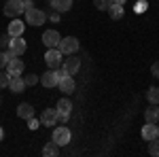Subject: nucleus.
<instances>
[{
    "label": "nucleus",
    "instance_id": "obj_1",
    "mask_svg": "<svg viewBox=\"0 0 159 157\" xmlns=\"http://www.w3.org/2000/svg\"><path fill=\"white\" fill-rule=\"evenodd\" d=\"M2 13H4L7 17H11V19L19 17L21 13H25L24 0H7V2H4V9H2Z\"/></svg>",
    "mask_w": 159,
    "mask_h": 157
},
{
    "label": "nucleus",
    "instance_id": "obj_2",
    "mask_svg": "<svg viewBox=\"0 0 159 157\" xmlns=\"http://www.w3.org/2000/svg\"><path fill=\"white\" fill-rule=\"evenodd\" d=\"M45 21H47V15L40 11V9H34V7L25 9V24H30V25H43Z\"/></svg>",
    "mask_w": 159,
    "mask_h": 157
},
{
    "label": "nucleus",
    "instance_id": "obj_3",
    "mask_svg": "<svg viewBox=\"0 0 159 157\" xmlns=\"http://www.w3.org/2000/svg\"><path fill=\"white\" fill-rule=\"evenodd\" d=\"M57 49L61 51V55H72V53L79 51V40H76L74 36H66V38H61V40H60Z\"/></svg>",
    "mask_w": 159,
    "mask_h": 157
},
{
    "label": "nucleus",
    "instance_id": "obj_4",
    "mask_svg": "<svg viewBox=\"0 0 159 157\" xmlns=\"http://www.w3.org/2000/svg\"><path fill=\"white\" fill-rule=\"evenodd\" d=\"M45 62H47L49 68H60V66H61V51L57 47L47 49V53H45Z\"/></svg>",
    "mask_w": 159,
    "mask_h": 157
},
{
    "label": "nucleus",
    "instance_id": "obj_5",
    "mask_svg": "<svg viewBox=\"0 0 159 157\" xmlns=\"http://www.w3.org/2000/svg\"><path fill=\"white\" fill-rule=\"evenodd\" d=\"M70 138H72V134H70L68 127H64V125H60V127H55V130H53V142H57L60 146L68 145V142H70Z\"/></svg>",
    "mask_w": 159,
    "mask_h": 157
},
{
    "label": "nucleus",
    "instance_id": "obj_6",
    "mask_svg": "<svg viewBox=\"0 0 159 157\" xmlns=\"http://www.w3.org/2000/svg\"><path fill=\"white\" fill-rule=\"evenodd\" d=\"M24 62L19 60V58H13V60H9V64H7V72H9V76H21V72H24Z\"/></svg>",
    "mask_w": 159,
    "mask_h": 157
},
{
    "label": "nucleus",
    "instance_id": "obj_7",
    "mask_svg": "<svg viewBox=\"0 0 159 157\" xmlns=\"http://www.w3.org/2000/svg\"><path fill=\"white\" fill-rule=\"evenodd\" d=\"M61 66H64V72L72 76V74H76V70L81 68V60H79V58H70V55H68L66 60H61Z\"/></svg>",
    "mask_w": 159,
    "mask_h": 157
},
{
    "label": "nucleus",
    "instance_id": "obj_8",
    "mask_svg": "<svg viewBox=\"0 0 159 157\" xmlns=\"http://www.w3.org/2000/svg\"><path fill=\"white\" fill-rule=\"evenodd\" d=\"M60 40H61V36H60V32H57V30H47V32L43 34V43L47 45V49L57 47V45H60Z\"/></svg>",
    "mask_w": 159,
    "mask_h": 157
},
{
    "label": "nucleus",
    "instance_id": "obj_9",
    "mask_svg": "<svg viewBox=\"0 0 159 157\" xmlns=\"http://www.w3.org/2000/svg\"><path fill=\"white\" fill-rule=\"evenodd\" d=\"M57 81H60V76H57L55 68H49L47 72L40 76V83L45 85V87H57Z\"/></svg>",
    "mask_w": 159,
    "mask_h": 157
},
{
    "label": "nucleus",
    "instance_id": "obj_10",
    "mask_svg": "<svg viewBox=\"0 0 159 157\" xmlns=\"http://www.w3.org/2000/svg\"><path fill=\"white\" fill-rule=\"evenodd\" d=\"M57 123V109H45L40 115V125H55Z\"/></svg>",
    "mask_w": 159,
    "mask_h": 157
},
{
    "label": "nucleus",
    "instance_id": "obj_11",
    "mask_svg": "<svg viewBox=\"0 0 159 157\" xmlns=\"http://www.w3.org/2000/svg\"><path fill=\"white\" fill-rule=\"evenodd\" d=\"M57 87H60V91H64V94H68V96H70L76 85H74V79L70 76V74H64L60 81H57Z\"/></svg>",
    "mask_w": 159,
    "mask_h": 157
},
{
    "label": "nucleus",
    "instance_id": "obj_12",
    "mask_svg": "<svg viewBox=\"0 0 159 157\" xmlns=\"http://www.w3.org/2000/svg\"><path fill=\"white\" fill-rule=\"evenodd\" d=\"M24 30H25V24L19 19V17H15L11 24H9V34H11V36H21Z\"/></svg>",
    "mask_w": 159,
    "mask_h": 157
},
{
    "label": "nucleus",
    "instance_id": "obj_13",
    "mask_svg": "<svg viewBox=\"0 0 159 157\" xmlns=\"http://www.w3.org/2000/svg\"><path fill=\"white\" fill-rule=\"evenodd\" d=\"M142 138L144 140H153V138H159V127L155 125V123H147L144 127H142Z\"/></svg>",
    "mask_w": 159,
    "mask_h": 157
},
{
    "label": "nucleus",
    "instance_id": "obj_14",
    "mask_svg": "<svg viewBox=\"0 0 159 157\" xmlns=\"http://www.w3.org/2000/svg\"><path fill=\"white\" fill-rule=\"evenodd\" d=\"M17 117H21V119H30V117H34V106L32 104H28V102H21L19 106H17Z\"/></svg>",
    "mask_w": 159,
    "mask_h": 157
},
{
    "label": "nucleus",
    "instance_id": "obj_15",
    "mask_svg": "<svg viewBox=\"0 0 159 157\" xmlns=\"http://www.w3.org/2000/svg\"><path fill=\"white\" fill-rule=\"evenodd\" d=\"M51 2V9L57 13H66L72 9V0H49Z\"/></svg>",
    "mask_w": 159,
    "mask_h": 157
},
{
    "label": "nucleus",
    "instance_id": "obj_16",
    "mask_svg": "<svg viewBox=\"0 0 159 157\" xmlns=\"http://www.w3.org/2000/svg\"><path fill=\"white\" fill-rule=\"evenodd\" d=\"M9 47L13 49V51H15V53H17V55H21V53H25V40L21 36H11V45H9Z\"/></svg>",
    "mask_w": 159,
    "mask_h": 157
},
{
    "label": "nucleus",
    "instance_id": "obj_17",
    "mask_svg": "<svg viewBox=\"0 0 159 157\" xmlns=\"http://www.w3.org/2000/svg\"><path fill=\"white\" fill-rule=\"evenodd\" d=\"M144 119H147V123H157L159 121V106L157 104H151L144 110Z\"/></svg>",
    "mask_w": 159,
    "mask_h": 157
},
{
    "label": "nucleus",
    "instance_id": "obj_18",
    "mask_svg": "<svg viewBox=\"0 0 159 157\" xmlns=\"http://www.w3.org/2000/svg\"><path fill=\"white\" fill-rule=\"evenodd\" d=\"M9 89L11 91H15V94H21L25 89V83L21 76H11V81H9Z\"/></svg>",
    "mask_w": 159,
    "mask_h": 157
},
{
    "label": "nucleus",
    "instance_id": "obj_19",
    "mask_svg": "<svg viewBox=\"0 0 159 157\" xmlns=\"http://www.w3.org/2000/svg\"><path fill=\"white\" fill-rule=\"evenodd\" d=\"M55 109H57V113H61V115H70V110H72V102H70L68 98H61Z\"/></svg>",
    "mask_w": 159,
    "mask_h": 157
},
{
    "label": "nucleus",
    "instance_id": "obj_20",
    "mask_svg": "<svg viewBox=\"0 0 159 157\" xmlns=\"http://www.w3.org/2000/svg\"><path fill=\"white\" fill-rule=\"evenodd\" d=\"M43 155H45V157H55V155H60V145H57V142H49V145L43 149Z\"/></svg>",
    "mask_w": 159,
    "mask_h": 157
},
{
    "label": "nucleus",
    "instance_id": "obj_21",
    "mask_svg": "<svg viewBox=\"0 0 159 157\" xmlns=\"http://www.w3.org/2000/svg\"><path fill=\"white\" fill-rule=\"evenodd\" d=\"M108 13H110V17L112 19H121L123 17V4H110V9H108Z\"/></svg>",
    "mask_w": 159,
    "mask_h": 157
},
{
    "label": "nucleus",
    "instance_id": "obj_22",
    "mask_svg": "<svg viewBox=\"0 0 159 157\" xmlns=\"http://www.w3.org/2000/svg\"><path fill=\"white\" fill-rule=\"evenodd\" d=\"M147 100L151 104H159V87H151L147 91Z\"/></svg>",
    "mask_w": 159,
    "mask_h": 157
},
{
    "label": "nucleus",
    "instance_id": "obj_23",
    "mask_svg": "<svg viewBox=\"0 0 159 157\" xmlns=\"http://www.w3.org/2000/svg\"><path fill=\"white\" fill-rule=\"evenodd\" d=\"M148 153H151V155H157V157H159V138H153V140H148Z\"/></svg>",
    "mask_w": 159,
    "mask_h": 157
},
{
    "label": "nucleus",
    "instance_id": "obj_24",
    "mask_svg": "<svg viewBox=\"0 0 159 157\" xmlns=\"http://www.w3.org/2000/svg\"><path fill=\"white\" fill-rule=\"evenodd\" d=\"M110 4H112V0H93V7L100 11H108Z\"/></svg>",
    "mask_w": 159,
    "mask_h": 157
},
{
    "label": "nucleus",
    "instance_id": "obj_25",
    "mask_svg": "<svg viewBox=\"0 0 159 157\" xmlns=\"http://www.w3.org/2000/svg\"><path fill=\"white\" fill-rule=\"evenodd\" d=\"M9 45H11V34L7 32V34L0 36V49H9Z\"/></svg>",
    "mask_w": 159,
    "mask_h": 157
},
{
    "label": "nucleus",
    "instance_id": "obj_26",
    "mask_svg": "<svg viewBox=\"0 0 159 157\" xmlns=\"http://www.w3.org/2000/svg\"><path fill=\"white\" fill-rule=\"evenodd\" d=\"M24 83H25V87L36 85L38 83V76H36V74H25V76H24Z\"/></svg>",
    "mask_w": 159,
    "mask_h": 157
},
{
    "label": "nucleus",
    "instance_id": "obj_27",
    "mask_svg": "<svg viewBox=\"0 0 159 157\" xmlns=\"http://www.w3.org/2000/svg\"><path fill=\"white\" fill-rule=\"evenodd\" d=\"M9 81H11L9 72H2V70H0V89H2V87H9Z\"/></svg>",
    "mask_w": 159,
    "mask_h": 157
},
{
    "label": "nucleus",
    "instance_id": "obj_28",
    "mask_svg": "<svg viewBox=\"0 0 159 157\" xmlns=\"http://www.w3.org/2000/svg\"><path fill=\"white\" fill-rule=\"evenodd\" d=\"M147 7H148L147 2H144V0H140V2H136L134 11H136V13H144V11H147Z\"/></svg>",
    "mask_w": 159,
    "mask_h": 157
},
{
    "label": "nucleus",
    "instance_id": "obj_29",
    "mask_svg": "<svg viewBox=\"0 0 159 157\" xmlns=\"http://www.w3.org/2000/svg\"><path fill=\"white\" fill-rule=\"evenodd\" d=\"M7 64H9L7 53H4V51H0V70H4V68H7Z\"/></svg>",
    "mask_w": 159,
    "mask_h": 157
},
{
    "label": "nucleus",
    "instance_id": "obj_30",
    "mask_svg": "<svg viewBox=\"0 0 159 157\" xmlns=\"http://www.w3.org/2000/svg\"><path fill=\"white\" fill-rule=\"evenodd\" d=\"M28 127H30V130H38V127H40V121H36L34 117H30V119H28Z\"/></svg>",
    "mask_w": 159,
    "mask_h": 157
},
{
    "label": "nucleus",
    "instance_id": "obj_31",
    "mask_svg": "<svg viewBox=\"0 0 159 157\" xmlns=\"http://www.w3.org/2000/svg\"><path fill=\"white\" fill-rule=\"evenodd\" d=\"M151 72H153V76H157V79H159V62H155V64L151 66Z\"/></svg>",
    "mask_w": 159,
    "mask_h": 157
},
{
    "label": "nucleus",
    "instance_id": "obj_32",
    "mask_svg": "<svg viewBox=\"0 0 159 157\" xmlns=\"http://www.w3.org/2000/svg\"><path fill=\"white\" fill-rule=\"evenodd\" d=\"M60 15H61V13L53 11V9H51V13H49V17H51V19H53V21H57V19H60Z\"/></svg>",
    "mask_w": 159,
    "mask_h": 157
},
{
    "label": "nucleus",
    "instance_id": "obj_33",
    "mask_svg": "<svg viewBox=\"0 0 159 157\" xmlns=\"http://www.w3.org/2000/svg\"><path fill=\"white\" fill-rule=\"evenodd\" d=\"M115 4H125V0H112Z\"/></svg>",
    "mask_w": 159,
    "mask_h": 157
},
{
    "label": "nucleus",
    "instance_id": "obj_34",
    "mask_svg": "<svg viewBox=\"0 0 159 157\" xmlns=\"http://www.w3.org/2000/svg\"><path fill=\"white\" fill-rule=\"evenodd\" d=\"M2 138H4V132H2V127H0V140H2Z\"/></svg>",
    "mask_w": 159,
    "mask_h": 157
}]
</instances>
